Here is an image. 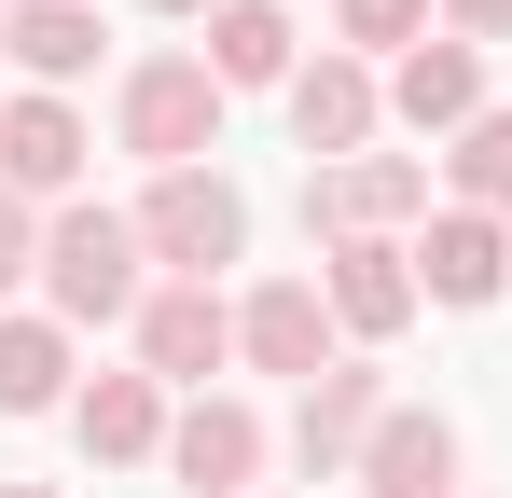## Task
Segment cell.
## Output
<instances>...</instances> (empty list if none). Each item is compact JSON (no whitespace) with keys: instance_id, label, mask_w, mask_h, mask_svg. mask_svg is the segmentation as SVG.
Returning a JSON list of instances; mask_svg holds the SVG:
<instances>
[{"instance_id":"obj_1","label":"cell","mask_w":512,"mask_h":498,"mask_svg":"<svg viewBox=\"0 0 512 498\" xmlns=\"http://www.w3.org/2000/svg\"><path fill=\"white\" fill-rule=\"evenodd\" d=\"M139 263H153V249H139V222L70 194V208L42 222V319H56V332H111V319H139V305H153V277H139Z\"/></svg>"},{"instance_id":"obj_2","label":"cell","mask_w":512,"mask_h":498,"mask_svg":"<svg viewBox=\"0 0 512 498\" xmlns=\"http://www.w3.org/2000/svg\"><path fill=\"white\" fill-rule=\"evenodd\" d=\"M111 139L153 166V180L167 166H208L222 153V70L208 56H139V70L111 83Z\"/></svg>"},{"instance_id":"obj_3","label":"cell","mask_w":512,"mask_h":498,"mask_svg":"<svg viewBox=\"0 0 512 498\" xmlns=\"http://www.w3.org/2000/svg\"><path fill=\"white\" fill-rule=\"evenodd\" d=\"M125 222H139V249H153L167 277H194V291H208V277L250 249V194H236L222 166H167V180H153Z\"/></svg>"},{"instance_id":"obj_4","label":"cell","mask_w":512,"mask_h":498,"mask_svg":"<svg viewBox=\"0 0 512 498\" xmlns=\"http://www.w3.org/2000/svg\"><path fill=\"white\" fill-rule=\"evenodd\" d=\"M429 222V166L416 153H346V166H305V236H402Z\"/></svg>"},{"instance_id":"obj_5","label":"cell","mask_w":512,"mask_h":498,"mask_svg":"<svg viewBox=\"0 0 512 498\" xmlns=\"http://www.w3.org/2000/svg\"><path fill=\"white\" fill-rule=\"evenodd\" d=\"M236 360H250V374H291V388H319V374L346 360L333 291H319V277H263L250 305H236Z\"/></svg>"},{"instance_id":"obj_6","label":"cell","mask_w":512,"mask_h":498,"mask_svg":"<svg viewBox=\"0 0 512 498\" xmlns=\"http://www.w3.org/2000/svg\"><path fill=\"white\" fill-rule=\"evenodd\" d=\"M388 429V374L374 360H333L305 402H291V471L305 485H360V443Z\"/></svg>"},{"instance_id":"obj_7","label":"cell","mask_w":512,"mask_h":498,"mask_svg":"<svg viewBox=\"0 0 512 498\" xmlns=\"http://www.w3.org/2000/svg\"><path fill=\"white\" fill-rule=\"evenodd\" d=\"M263 457H277V429H263L236 388L180 402V429H167V471H180V498H263Z\"/></svg>"},{"instance_id":"obj_8","label":"cell","mask_w":512,"mask_h":498,"mask_svg":"<svg viewBox=\"0 0 512 498\" xmlns=\"http://www.w3.org/2000/svg\"><path fill=\"white\" fill-rule=\"evenodd\" d=\"M84 166H97V139H84V111H70V97H42V83H28V97H0V194H28V208L56 194V208H70V194H84Z\"/></svg>"},{"instance_id":"obj_9","label":"cell","mask_w":512,"mask_h":498,"mask_svg":"<svg viewBox=\"0 0 512 498\" xmlns=\"http://www.w3.org/2000/svg\"><path fill=\"white\" fill-rule=\"evenodd\" d=\"M222 360H236V305H222V291H194V277H167V291L139 305V374L208 402V374H222Z\"/></svg>"},{"instance_id":"obj_10","label":"cell","mask_w":512,"mask_h":498,"mask_svg":"<svg viewBox=\"0 0 512 498\" xmlns=\"http://www.w3.org/2000/svg\"><path fill=\"white\" fill-rule=\"evenodd\" d=\"M374 125H388V83L360 70V56L319 42V56L291 70V139H305L319 166H346V153H374Z\"/></svg>"},{"instance_id":"obj_11","label":"cell","mask_w":512,"mask_h":498,"mask_svg":"<svg viewBox=\"0 0 512 498\" xmlns=\"http://www.w3.org/2000/svg\"><path fill=\"white\" fill-rule=\"evenodd\" d=\"M319 291H333V332H346V346H388V332L429 305V291H416V249H402V236H346L333 263H319Z\"/></svg>"},{"instance_id":"obj_12","label":"cell","mask_w":512,"mask_h":498,"mask_svg":"<svg viewBox=\"0 0 512 498\" xmlns=\"http://www.w3.org/2000/svg\"><path fill=\"white\" fill-rule=\"evenodd\" d=\"M457 415H429V402H388V429L360 443V498H471L457 485Z\"/></svg>"},{"instance_id":"obj_13","label":"cell","mask_w":512,"mask_h":498,"mask_svg":"<svg viewBox=\"0 0 512 498\" xmlns=\"http://www.w3.org/2000/svg\"><path fill=\"white\" fill-rule=\"evenodd\" d=\"M167 388H153V374H97V388H70V443H84L97 471H153V457H167Z\"/></svg>"},{"instance_id":"obj_14","label":"cell","mask_w":512,"mask_h":498,"mask_svg":"<svg viewBox=\"0 0 512 498\" xmlns=\"http://www.w3.org/2000/svg\"><path fill=\"white\" fill-rule=\"evenodd\" d=\"M416 291H429V305H499V291H512V222H485V208H429Z\"/></svg>"},{"instance_id":"obj_15","label":"cell","mask_w":512,"mask_h":498,"mask_svg":"<svg viewBox=\"0 0 512 498\" xmlns=\"http://www.w3.org/2000/svg\"><path fill=\"white\" fill-rule=\"evenodd\" d=\"M388 111H402L416 139H457V125H485V42H416V56L388 70Z\"/></svg>"},{"instance_id":"obj_16","label":"cell","mask_w":512,"mask_h":498,"mask_svg":"<svg viewBox=\"0 0 512 498\" xmlns=\"http://www.w3.org/2000/svg\"><path fill=\"white\" fill-rule=\"evenodd\" d=\"M0 56L42 83V97H70V83L97 70V0H14V14H0Z\"/></svg>"},{"instance_id":"obj_17","label":"cell","mask_w":512,"mask_h":498,"mask_svg":"<svg viewBox=\"0 0 512 498\" xmlns=\"http://www.w3.org/2000/svg\"><path fill=\"white\" fill-rule=\"evenodd\" d=\"M208 70H222V97H250V83H277V97H291L305 28H291L277 0H222V14H208Z\"/></svg>"},{"instance_id":"obj_18","label":"cell","mask_w":512,"mask_h":498,"mask_svg":"<svg viewBox=\"0 0 512 498\" xmlns=\"http://www.w3.org/2000/svg\"><path fill=\"white\" fill-rule=\"evenodd\" d=\"M56 402H70V332L0 319V415H56Z\"/></svg>"},{"instance_id":"obj_19","label":"cell","mask_w":512,"mask_h":498,"mask_svg":"<svg viewBox=\"0 0 512 498\" xmlns=\"http://www.w3.org/2000/svg\"><path fill=\"white\" fill-rule=\"evenodd\" d=\"M443 180H457V208H485V222H512V111H485V125H457V153H443Z\"/></svg>"},{"instance_id":"obj_20","label":"cell","mask_w":512,"mask_h":498,"mask_svg":"<svg viewBox=\"0 0 512 498\" xmlns=\"http://www.w3.org/2000/svg\"><path fill=\"white\" fill-rule=\"evenodd\" d=\"M416 42H429V0H333V56H360V70L416 56Z\"/></svg>"},{"instance_id":"obj_21","label":"cell","mask_w":512,"mask_h":498,"mask_svg":"<svg viewBox=\"0 0 512 498\" xmlns=\"http://www.w3.org/2000/svg\"><path fill=\"white\" fill-rule=\"evenodd\" d=\"M14 277H42V222H28V194H0V291Z\"/></svg>"},{"instance_id":"obj_22","label":"cell","mask_w":512,"mask_h":498,"mask_svg":"<svg viewBox=\"0 0 512 498\" xmlns=\"http://www.w3.org/2000/svg\"><path fill=\"white\" fill-rule=\"evenodd\" d=\"M457 14V42H512V0H443Z\"/></svg>"},{"instance_id":"obj_23","label":"cell","mask_w":512,"mask_h":498,"mask_svg":"<svg viewBox=\"0 0 512 498\" xmlns=\"http://www.w3.org/2000/svg\"><path fill=\"white\" fill-rule=\"evenodd\" d=\"M153 14H222V0H153Z\"/></svg>"},{"instance_id":"obj_24","label":"cell","mask_w":512,"mask_h":498,"mask_svg":"<svg viewBox=\"0 0 512 498\" xmlns=\"http://www.w3.org/2000/svg\"><path fill=\"white\" fill-rule=\"evenodd\" d=\"M0 498H56V485H0Z\"/></svg>"},{"instance_id":"obj_25","label":"cell","mask_w":512,"mask_h":498,"mask_svg":"<svg viewBox=\"0 0 512 498\" xmlns=\"http://www.w3.org/2000/svg\"><path fill=\"white\" fill-rule=\"evenodd\" d=\"M0 14H14V0H0Z\"/></svg>"},{"instance_id":"obj_26","label":"cell","mask_w":512,"mask_h":498,"mask_svg":"<svg viewBox=\"0 0 512 498\" xmlns=\"http://www.w3.org/2000/svg\"><path fill=\"white\" fill-rule=\"evenodd\" d=\"M263 498H277V485H263Z\"/></svg>"}]
</instances>
